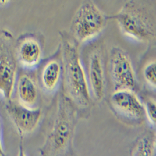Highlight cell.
I'll return each instance as SVG.
<instances>
[{"mask_svg":"<svg viewBox=\"0 0 156 156\" xmlns=\"http://www.w3.org/2000/svg\"><path fill=\"white\" fill-rule=\"evenodd\" d=\"M48 124L44 143L39 148L43 156H63L70 152L76 126L74 105L64 93L58 96Z\"/></svg>","mask_w":156,"mask_h":156,"instance_id":"obj_1","label":"cell"},{"mask_svg":"<svg viewBox=\"0 0 156 156\" xmlns=\"http://www.w3.org/2000/svg\"><path fill=\"white\" fill-rule=\"evenodd\" d=\"M108 18L116 22L128 39L143 43L155 42L156 0H124L120 10Z\"/></svg>","mask_w":156,"mask_h":156,"instance_id":"obj_2","label":"cell"},{"mask_svg":"<svg viewBox=\"0 0 156 156\" xmlns=\"http://www.w3.org/2000/svg\"><path fill=\"white\" fill-rule=\"evenodd\" d=\"M61 52L63 66L65 94L76 107L86 109L89 107L92 98L89 92L85 67L79 52V44L69 32L60 33Z\"/></svg>","mask_w":156,"mask_h":156,"instance_id":"obj_3","label":"cell"},{"mask_svg":"<svg viewBox=\"0 0 156 156\" xmlns=\"http://www.w3.org/2000/svg\"><path fill=\"white\" fill-rule=\"evenodd\" d=\"M108 20L93 0H83L72 18L69 34L81 45L100 35Z\"/></svg>","mask_w":156,"mask_h":156,"instance_id":"obj_4","label":"cell"},{"mask_svg":"<svg viewBox=\"0 0 156 156\" xmlns=\"http://www.w3.org/2000/svg\"><path fill=\"white\" fill-rule=\"evenodd\" d=\"M13 39L8 31H0V94L5 100L12 98L19 70Z\"/></svg>","mask_w":156,"mask_h":156,"instance_id":"obj_5","label":"cell"},{"mask_svg":"<svg viewBox=\"0 0 156 156\" xmlns=\"http://www.w3.org/2000/svg\"><path fill=\"white\" fill-rule=\"evenodd\" d=\"M108 71L115 90H134L137 83L136 76L131 58L119 47H114L109 52Z\"/></svg>","mask_w":156,"mask_h":156,"instance_id":"obj_6","label":"cell"},{"mask_svg":"<svg viewBox=\"0 0 156 156\" xmlns=\"http://www.w3.org/2000/svg\"><path fill=\"white\" fill-rule=\"evenodd\" d=\"M5 101V110L17 129L20 137V153H23L24 137L37 127L42 111L41 108L28 107L12 98Z\"/></svg>","mask_w":156,"mask_h":156,"instance_id":"obj_7","label":"cell"},{"mask_svg":"<svg viewBox=\"0 0 156 156\" xmlns=\"http://www.w3.org/2000/svg\"><path fill=\"white\" fill-rule=\"evenodd\" d=\"M36 71V80L40 90L47 95H55L61 88L63 66L61 46L53 55L43 59Z\"/></svg>","mask_w":156,"mask_h":156,"instance_id":"obj_8","label":"cell"},{"mask_svg":"<svg viewBox=\"0 0 156 156\" xmlns=\"http://www.w3.org/2000/svg\"><path fill=\"white\" fill-rule=\"evenodd\" d=\"M85 69L92 99L100 102L105 98L107 87L105 58L100 48L95 47L91 51Z\"/></svg>","mask_w":156,"mask_h":156,"instance_id":"obj_9","label":"cell"},{"mask_svg":"<svg viewBox=\"0 0 156 156\" xmlns=\"http://www.w3.org/2000/svg\"><path fill=\"white\" fill-rule=\"evenodd\" d=\"M110 102L117 114L128 121L139 122L145 117L144 103L134 90H115Z\"/></svg>","mask_w":156,"mask_h":156,"instance_id":"obj_10","label":"cell"},{"mask_svg":"<svg viewBox=\"0 0 156 156\" xmlns=\"http://www.w3.org/2000/svg\"><path fill=\"white\" fill-rule=\"evenodd\" d=\"M36 37L30 34L18 41L15 53L19 65L23 70L35 71L43 60L42 46Z\"/></svg>","mask_w":156,"mask_h":156,"instance_id":"obj_11","label":"cell"},{"mask_svg":"<svg viewBox=\"0 0 156 156\" xmlns=\"http://www.w3.org/2000/svg\"><path fill=\"white\" fill-rule=\"evenodd\" d=\"M31 72L19 70L14 91H16L18 102L22 105L28 107H38L40 89Z\"/></svg>","mask_w":156,"mask_h":156,"instance_id":"obj_12","label":"cell"},{"mask_svg":"<svg viewBox=\"0 0 156 156\" xmlns=\"http://www.w3.org/2000/svg\"><path fill=\"white\" fill-rule=\"evenodd\" d=\"M155 135L147 134L140 138L131 151L132 156H155L156 154Z\"/></svg>","mask_w":156,"mask_h":156,"instance_id":"obj_13","label":"cell"},{"mask_svg":"<svg viewBox=\"0 0 156 156\" xmlns=\"http://www.w3.org/2000/svg\"><path fill=\"white\" fill-rule=\"evenodd\" d=\"M143 76L147 84L155 92L156 88V64L155 61L150 62L143 71Z\"/></svg>","mask_w":156,"mask_h":156,"instance_id":"obj_14","label":"cell"},{"mask_svg":"<svg viewBox=\"0 0 156 156\" xmlns=\"http://www.w3.org/2000/svg\"><path fill=\"white\" fill-rule=\"evenodd\" d=\"M145 117L152 129L156 128V104L155 100L149 99L144 103Z\"/></svg>","mask_w":156,"mask_h":156,"instance_id":"obj_15","label":"cell"},{"mask_svg":"<svg viewBox=\"0 0 156 156\" xmlns=\"http://www.w3.org/2000/svg\"><path fill=\"white\" fill-rule=\"evenodd\" d=\"M0 113V156H5V153L3 147V141L2 137V123L1 116Z\"/></svg>","mask_w":156,"mask_h":156,"instance_id":"obj_16","label":"cell"},{"mask_svg":"<svg viewBox=\"0 0 156 156\" xmlns=\"http://www.w3.org/2000/svg\"><path fill=\"white\" fill-rule=\"evenodd\" d=\"M12 0H0V4L4 5V4L9 3Z\"/></svg>","mask_w":156,"mask_h":156,"instance_id":"obj_17","label":"cell"}]
</instances>
